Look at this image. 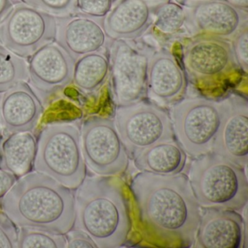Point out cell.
Instances as JSON below:
<instances>
[{
  "label": "cell",
  "instance_id": "obj_1",
  "mask_svg": "<svg viewBox=\"0 0 248 248\" xmlns=\"http://www.w3.org/2000/svg\"><path fill=\"white\" fill-rule=\"evenodd\" d=\"M130 188L146 226L163 239L194 245L201 207L188 175L140 172L133 177Z\"/></svg>",
  "mask_w": 248,
  "mask_h": 248
},
{
  "label": "cell",
  "instance_id": "obj_2",
  "mask_svg": "<svg viewBox=\"0 0 248 248\" xmlns=\"http://www.w3.org/2000/svg\"><path fill=\"white\" fill-rule=\"evenodd\" d=\"M1 206L18 227L65 234L75 225L73 189L37 171L18 178Z\"/></svg>",
  "mask_w": 248,
  "mask_h": 248
},
{
  "label": "cell",
  "instance_id": "obj_3",
  "mask_svg": "<svg viewBox=\"0 0 248 248\" xmlns=\"http://www.w3.org/2000/svg\"><path fill=\"white\" fill-rule=\"evenodd\" d=\"M75 225L91 236L98 248H120L131 231L128 203L118 178L86 176L77 188Z\"/></svg>",
  "mask_w": 248,
  "mask_h": 248
},
{
  "label": "cell",
  "instance_id": "obj_4",
  "mask_svg": "<svg viewBox=\"0 0 248 248\" xmlns=\"http://www.w3.org/2000/svg\"><path fill=\"white\" fill-rule=\"evenodd\" d=\"M188 177L200 207L239 212L248 204L245 168L214 152L194 158Z\"/></svg>",
  "mask_w": 248,
  "mask_h": 248
},
{
  "label": "cell",
  "instance_id": "obj_5",
  "mask_svg": "<svg viewBox=\"0 0 248 248\" xmlns=\"http://www.w3.org/2000/svg\"><path fill=\"white\" fill-rule=\"evenodd\" d=\"M34 169L73 190L83 182L87 165L78 124L60 122L43 127L37 140Z\"/></svg>",
  "mask_w": 248,
  "mask_h": 248
},
{
  "label": "cell",
  "instance_id": "obj_6",
  "mask_svg": "<svg viewBox=\"0 0 248 248\" xmlns=\"http://www.w3.org/2000/svg\"><path fill=\"white\" fill-rule=\"evenodd\" d=\"M182 55L188 81L207 95L225 89L241 72L229 40L195 36L184 44Z\"/></svg>",
  "mask_w": 248,
  "mask_h": 248
},
{
  "label": "cell",
  "instance_id": "obj_7",
  "mask_svg": "<svg viewBox=\"0 0 248 248\" xmlns=\"http://www.w3.org/2000/svg\"><path fill=\"white\" fill-rule=\"evenodd\" d=\"M221 111L220 100L208 97L184 98L172 106L175 139L187 156L194 159L212 152Z\"/></svg>",
  "mask_w": 248,
  "mask_h": 248
},
{
  "label": "cell",
  "instance_id": "obj_8",
  "mask_svg": "<svg viewBox=\"0 0 248 248\" xmlns=\"http://www.w3.org/2000/svg\"><path fill=\"white\" fill-rule=\"evenodd\" d=\"M114 121L130 159L156 143L175 140L170 111L151 100L116 107Z\"/></svg>",
  "mask_w": 248,
  "mask_h": 248
},
{
  "label": "cell",
  "instance_id": "obj_9",
  "mask_svg": "<svg viewBox=\"0 0 248 248\" xmlns=\"http://www.w3.org/2000/svg\"><path fill=\"white\" fill-rule=\"evenodd\" d=\"M85 164L100 176L117 177L127 170L130 156L112 119L88 117L80 128Z\"/></svg>",
  "mask_w": 248,
  "mask_h": 248
},
{
  "label": "cell",
  "instance_id": "obj_10",
  "mask_svg": "<svg viewBox=\"0 0 248 248\" xmlns=\"http://www.w3.org/2000/svg\"><path fill=\"white\" fill-rule=\"evenodd\" d=\"M56 18L25 3L17 4L0 23V46L19 57H31L56 42Z\"/></svg>",
  "mask_w": 248,
  "mask_h": 248
},
{
  "label": "cell",
  "instance_id": "obj_11",
  "mask_svg": "<svg viewBox=\"0 0 248 248\" xmlns=\"http://www.w3.org/2000/svg\"><path fill=\"white\" fill-rule=\"evenodd\" d=\"M150 52L127 42L115 40L111 47V80L116 107L146 99Z\"/></svg>",
  "mask_w": 248,
  "mask_h": 248
},
{
  "label": "cell",
  "instance_id": "obj_12",
  "mask_svg": "<svg viewBox=\"0 0 248 248\" xmlns=\"http://www.w3.org/2000/svg\"><path fill=\"white\" fill-rule=\"evenodd\" d=\"M75 61L57 43H48L31 56L28 64L31 88L46 104L73 82Z\"/></svg>",
  "mask_w": 248,
  "mask_h": 248
},
{
  "label": "cell",
  "instance_id": "obj_13",
  "mask_svg": "<svg viewBox=\"0 0 248 248\" xmlns=\"http://www.w3.org/2000/svg\"><path fill=\"white\" fill-rule=\"evenodd\" d=\"M221 119L212 152L245 168L248 162V101L232 93L221 98Z\"/></svg>",
  "mask_w": 248,
  "mask_h": 248
},
{
  "label": "cell",
  "instance_id": "obj_14",
  "mask_svg": "<svg viewBox=\"0 0 248 248\" xmlns=\"http://www.w3.org/2000/svg\"><path fill=\"white\" fill-rule=\"evenodd\" d=\"M186 25L198 35L232 40L248 25V12L223 0H209L186 11Z\"/></svg>",
  "mask_w": 248,
  "mask_h": 248
},
{
  "label": "cell",
  "instance_id": "obj_15",
  "mask_svg": "<svg viewBox=\"0 0 248 248\" xmlns=\"http://www.w3.org/2000/svg\"><path fill=\"white\" fill-rule=\"evenodd\" d=\"M245 239V221L237 211L201 207L195 248H241Z\"/></svg>",
  "mask_w": 248,
  "mask_h": 248
},
{
  "label": "cell",
  "instance_id": "obj_16",
  "mask_svg": "<svg viewBox=\"0 0 248 248\" xmlns=\"http://www.w3.org/2000/svg\"><path fill=\"white\" fill-rule=\"evenodd\" d=\"M188 79L183 66L173 53L160 50L149 61L147 97L164 107L172 106L184 98Z\"/></svg>",
  "mask_w": 248,
  "mask_h": 248
},
{
  "label": "cell",
  "instance_id": "obj_17",
  "mask_svg": "<svg viewBox=\"0 0 248 248\" xmlns=\"http://www.w3.org/2000/svg\"><path fill=\"white\" fill-rule=\"evenodd\" d=\"M45 108L40 97L26 82L4 93L0 101V123L4 136L34 131Z\"/></svg>",
  "mask_w": 248,
  "mask_h": 248
},
{
  "label": "cell",
  "instance_id": "obj_18",
  "mask_svg": "<svg viewBox=\"0 0 248 248\" xmlns=\"http://www.w3.org/2000/svg\"><path fill=\"white\" fill-rule=\"evenodd\" d=\"M56 41L76 62L90 53L101 51L107 40L104 27L93 17L70 15L57 17Z\"/></svg>",
  "mask_w": 248,
  "mask_h": 248
},
{
  "label": "cell",
  "instance_id": "obj_19",
  "mask_svg": "<svg viewBox=\"0 0 248 248\" xmlns=\"http://www.w3.org/2000/svg\"><path fill=\"white\" fill-rule=\"evenodd\" d=\"M154 19L147 0H121L106 17L104 30L114 40H134L143 35Z\"/></svg>",
  "mask_w": 248,
  "mask_h": 248
},
{
  "label": "cell",
  "instance_id": "obj_20",
  "mask_svg": "<svg viewBox=\"0 0 248 248\" xmlns=\"http://www.w3.org/2000/svg\"><path fill=\"white\" fill-rule=\"evenodd\" d=\"M37 139L31 132L13 133L0 140V169L19 178L34 168Z\"/></svg>",
  "mask_w": 248,
  "mask_h": 248
},
{
  "label": "cell",
  "instance_id": "obj_21",
  "mask_svg": "<svg viewBox=\"0 0 248 248\" xmlns=\"http://www.w3.org/2000/svg\"><path fill=\"white\" fill-rule=\"evenodd\" d=\"M140 172L162 175H176L185 168L187 155L175 140L161 142L133 159Z\"/></svg>",
  "mask_w": 248,
  "mask_h": 248
},
{
  "label": "cell",
  "instance_id": "obj_22",
  "mask_svg": "<svg viewBox=\"0 0 248 248\" xmlns=\"http://www.w3.org/2000/svg\"><path fill=\"white\" fill-rule=\"evenodd\" d=\"M109 71V62L104 53L99 51L85 55L75 62L74 84L83 93H95L105 83Z\"/></svg>",
  "mask_w": 248,
  "mask_h": 248
},
{
  "label": "cell",
  "instance_id": "obj_23",
  "mask_svg": "<svg viewBox=\"0 0 248 248\" xmlns=\"http://www.w3.org/2000/svg\"><path fill=\"white\" fill-rule=\"evenodd\" d=\"M186 23V11L180 4L166 2L154 9V29L162 35H175Z\"/></svg>",
  "mask_w": 248,
  "mask_h": 248
},
{
  "label": "cell",
  "instance_id": "obj_24",
  "mask_svg": "<svg viewBox=\"0 0 248 248\" xmlns=\"http://www.w3.org/2000/svg\"><path fill=\"white\" fill-rule=\"evenodd\" d=\"M28 79L27 62L0 46V94Z\"/></svg>",
  "mask_w": 248,
  "mask_h": 248
},
{
  "label": "cell",
  "instance_id": "obj_25",
  "mask_svg": "<svg viewBox=\"0 0 248 248\" xmlns=\"http://www.w3.org/2000/svg\"><path fill=\"white\" fill-rule=\"evenodd\" d=\"M67 247L65 234L51 233L28 227H19L18 248H65Z\"/></svg>",
  "mask_w": 248,
  "mask_h": 248
},
{
  "label": "cell",
  "instance_id": "obj_26",
  "mask_svg": "<svg viewBox=\"0 0 248 248\" xmlns=\"http://www.w3.org/2000/svg\"><path fill=\"white\" fill-rule=\"evenodd\" d=\"M24 3L55 17L72 15L77 11V0H22Z\"/></svg>",
  "mask_w": 248,
  "mask_h": 248
},
{
  "label": "cell",
  "instance_id": "obj_27",
  "mask_svg": "<svg viewBox=\"0 0 248 248\" xmlns=\"http://www.w3.org/2000/svg\"><path fill=\"white\" fill-rule=\"evenodd\" d=\"M19 227L4 213L0 212V248H18Z\"/></svg>",
  "mask_w": 248,
  "mask_h": 248
},
{
  "label": "cell",
  "instance_id": "obj_28",
  "mask_svg": "<svg viewBox=\"0 0 248 248\" xmlns=\"http://www.w3.org/2000/svg\"><path fill=\"white\" fill-rule=\"evenodd\" d=\"M233 54L241 71L248 73V29L245 27L232 40Z\"/></svg>",
  "mask_w": 248,
  "mask_h": 248
},
{
  "label": "cell",
  "instance_id": "obj_29",
  "mask_svg": "<svg viewBox=\"0 0 248 248\" xmlns=\"http://www.w3.org/2000/svg\"><path fill=\"white\" fill-rule=\"evenodd\" d=\"M112 0H77V10L93 18L105 16L111 10Z\"/></svg>",
  "mask_w": 248,
  "mask_h": 248
},
{
  "label": "cell",
  "instance_id": "obj_30",
  "mask_svg": "<svg viewBox=\"0 0 248 248\" xmlns=\"http://www.w3.org/2000/svg\"><path fill=\"white\" fill-rule=\"evenodd\" d=\"M69 248H97L95 242L88 233L82 229H72L65 233Z\"/></svg>",
  "mask_w": 248,
  "mask_h": 248
},
{
  "label": "cell",
  "instance_id": "obj_31",
  "mask_svg": "<svg viewBox=\"0 0 248 248\" xmlns=\"http://www.w3.org/2000/svg\"><path fill=\"white\" fill-rule=\"evenodd\" d=\"M16 176L4 170L0 169V200H2L18 181Z\"/></svg>",
  "mask_w": 248,
  "mask_h": 248
},
{
  "label": "cell",
  "instance_id": "obj_32",
  "mask_svg": "<svg viewBox=\"0 0 248 248\" xmlns=\"http://www.w3.org/2000/svg\"><path fill=\"white\" fill-rule=\"evenodd\" d=\"M14 6L12 0H0V23L9 14Z\"/></svg>",
  "mask_w": 248,
  "mask_h": 248
},
{
  "label": "cell",
  "instance_id": "obj_33",
  "mask_svg": "<svg viewBox=\"0 0 248 248\" xmlns=\"http://www.w3.org/2000/svg\"><path fill=\"white\" fill-rule=\"evenodd\" d=\"M223 1L241 11L245 12L248 11V0H223Z\"/></svg>",
  "mask_w": 248,
  "mask_h": 248
},
{
  "label": "cell",
  "instance_id": "obj_34",
  "mask_svg": "<svg viewBox=\"0 0 248 248\" xmlns=\"http://www.w3.org/2000/svg\"><path fill=\"white\" fill-rule=\"evenodd\" d=\"M178 3L181 5H185V6L191 8V7L194 6L197 4L201 3V2H206L209 0H176Z\"/></svg>",
  "mask_w": 248,
  "mask_h": 248
},
{
  "label": "cell",
  "instance_id": "obj_35",
  "mask_svg": "<svg viewBox=\"0 0 248 248\" xmlns=\"http://www.w3.org/2000/svg\"><path fill=\"white\" fill-rule=\"evenodd\" d=\"M1 98H2V95L0 94V101H1ZM2 133V128H1V123H0V134Z\"/></svg>",
  "mask_w": 248,
  "mask_h": 248
},
{
  "label": "cell",
  "instance_id": "obj_36",
  "mask_svg": "<svg viewBox=\"0 0 248 248\" xmlns=\"http://www.w3.org/2000/svg\"><path fill=\"white\" fill-rule=\"evenodd\" d=\"M147 1H153V0H147Z\"/></svg>",
  "mask_w": 248,
  "mask_h": 248
}]
</instances>
